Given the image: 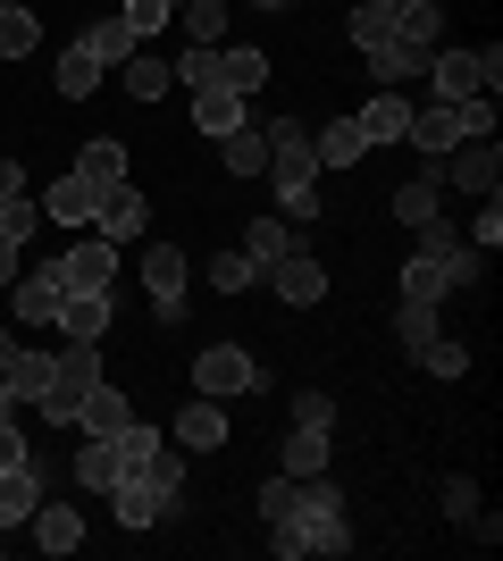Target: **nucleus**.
<instances>
[{
  "label": "nucleus",
  "mask_w": 503,
  "mask_h": 561,
  "mask_svg": "<svg viewBox=\"0 0 503 561\" xmlns=\"http://www.w3.org/2000/svg\"><path fill=\"white\" fill-rule=\"evenodd\" d=\"M268 553L277 561H294V553H353V519H344V494H335L328 469L294 486L286 519H268Z\"/></svg>",
  "instance_id": "obj_1"
},
{
  "label": "nucleus",
  "mask_w": 503,
  "mask_h": 561,
  "mask_svg": "<svg viewBox=\"0 0 503 561\" xmlns=\"http://www.w3.org/2000/svg\"><path fill=\"white\" fill-rule=\"evenodd\" d=\"M268 176L277 193H319V151H311V126L302 117H268Z\"/></svg>",
  "instance_id": "obj_2"
},
{
  "label": "nucleus",
  "mask_w": 503,
  "mask_h": 561,
  "mask_svg": "<svg viewBox=\"0 0 503 561\" xmlns=\"http://www.w3.org/2000/svg\"><path fill=\"white\" fill-rule=\"evenodd\" d=\"M428 76H436V101H479L503 84V50H428Z\"/></svg>",
  "instance_id": "obj_3"
},
{
  "label": "nucleus",
  "mask_w": 503,
  "mask_h": 561,
  "mask_svg": "<svg viewBox=\"0 0 503 561\" xmlns=\"http://www.w3.org/2000/svg\"><path fill=\"white\" fill-rule=\"evenodd\" d=\"M176 503H185V494L160 486L151 469H126L118 486H110V512H118V528H151V519H176Z\"/></svg>",
  "instance_id": "obj_4"
},
{
  "label": "nucleus",
  "mask_w": 503,
  "mask_h": 561,
  "mask_svg": "<svg viewBox=\"0 0 503 561\" xmlns=\"http://www.w3.org/2000/svg\"><path fill=\"white\" fill-rule=\"evenodd\" d=\"M185 277H193V260L176 252V243H151L144 252V294H151V310H160L168 328L185 319Z\"/></svg>",
  "instance_id": "obj_5"
},
{
  "label": "nucleus",
  "mask_w": 503,
  "mask_h": 561,
  "mask_svg": "<svg viewBox=\"0 0 503 561\" xmlns=\"http://www.w3.org/2000/svg\"><path fill=\"white\" fill-rule=\"evenodd\" d=\"M436 168H445V185H454V193H495V185H503V151H495V135L454 142Z\"/></svg>",
  "instance_id": "obj_6"
},
{
  "label": "nucleus",
  "mask_w": 503,
  "mask_h": 561,
  "mask_svg": "<svg viewBox=\"0 0 503 561\" xmlns=\"http://www.w3.org/2000/svg\"><path fill=\"white\" fill-rule=\"evenodd\" d=\"M193 386H202V394H252V386H261V360H252V352H236V344H210L202 352V360H193Z\"/></svg>",
  "instance_id": "obj_7"
},
{
  "label": "nucleus",
  "mask_w": 503,
  "mask_h": 561,
  "mask_svg": "<svg viewBox=\"0 0 503 561\" xmlns=\"http://www.w3.org/2000/svg\"><path fill=\"white\" fill-rule=\"evenodd\" d=\"M50 277L68 285V294H101V285H118V243H110V234L76 243L68 260H50Z\"/></svg>",
  "instance_id": "obj_8"
},
{
  "label": "nucleus",
  "mask_w": 503,
  "mask_h": 561,
  "mask_svg": "<svg viewBox=\"0 0 503 561\" xmlns=\"http://www.w3.org/2000/svg\"><path fill=\"white\" fill-rule=\"evenodd\" d=\"M268 285H277V302H294V310H311V302H328V268H319L311 252H286L277 268H261Z\"/></svg>",
  "instance_id": "obj_9"
},
{
  "label": "nucleus",
  "mask_w": 503,
  "mask_h": 561,
  "mask_svg": "<svg viewBox=\"0 0 503 561\" xmlns=\"http://www.w3.org/2000/svg\"><path fill=\"white\" fill-rule=\"evenodd\" d=\"M101 193H110V185H93V176H76V168H68V176L43 193V218H59V227H93V218H101Z\"/></svg>",
  "instance_id": "obj_10"
},
{
  "label": "nucleus",
  "mask_w": 503,
  "mask_h": 561,
  "mask_svg": "<svg viewBox=\"0 0 503 561\" xmlns=\"http://www.w3.org/2000/svg\"><path fill=\"white\" fill-rule=\"evenodd\" d=\"M210 84H227V93H261L268 84V50H252V43H218V59H210Z\"/></svg>",
  "instance_id": "obj_11"
},
{
  "label": "nucleus",
  "mask_w": 503,
  "mask_h": 561,
  "mask_svg": "<svg viewBox=\"0 0 503 561\" xmlns=\"http://www.w3.org/2000/svg\"><path fill=\"white\" fill-rule=\"evenodd\" d=\"M93 227L110 234V243H135V234L151 227V202H144V193H135V185H126V176H118V185L101 193V218H93Z\"/></svg>",
  "instance_id": "obj_12"
},
{
  "label": "nucleus",
  "mask_w": 503,
  "mask_h": 561,
  "mask_svg": "<svg viewBox=\"0 0 503 561\" xmlns=\"http://www.w3.org/2000/svg\"><path fill=\"white\" fill-rule=\"evenodd\" d=\"M395 218H403V227H428V218H445V168H420V176H411V185H395Z\"/></svg>",
  "instance_id": "obj_13"
},
{
  "label": "nucleus",
  "mask_w": 503,
  "mask_h": 561,
  "mask_svg": "<svg viewBox=\"0 0 503 561\" xmlns=\"http://www.w3.org/2000/svg\"><path fill=\"white\" fill-rule=\"evenodd\" d=\"M126 420H135V402H126L110 377H101V386H84V402H76V427H84V436H118Z\"/></svg>",
  "instance_id": "obj_14"
},
{
  "label": "nucleus",
  "mask_w": 503,
  "mask_h": 561,
  "mask_svg": "<svg viewBox=\"0 0 503 561\" xmlns=\"http://www.w3.org/2000/svg\"><path fill=\"white\" fill-rule=\"evenodd\" d=\"M59 302H68V285L50 277V268H25L18 277V319L25 328H59Z\"/></svg>",
  "instance_id": "obj_15"
},
{
  "label": "nucleus",
  "mask_w": 503,
  "mask_h": 561,
  "mask_svg": "<svg viewBox=\"0 0 503 561\" xmlns=\"http://www.w3.org/2000/svg\"><path fill=\"white\" fill-rule=\"evenodd\" d=\"M0 386H9V402H43V394H50V352L9 344V360H0Z\"/></svg>",
  "instance_id": "obj_16"
},
{
  "label": "nucleus",
  "mask_w": 503,
  "mask_h": 561,
  "mask_svg": "<svg viewBox=\"0 0 503 561\" xmlns=\"http://www.w3.org/2000/svg\"><path fill=\"white\" fill-rule=\"evenodd\" d=\"M176 445H185V453H218V445H227V411H218V394H202V402L176 411Z\"/></svg>",
  "instance_id": "obj_17"
},
{
  "label": "nucleus",
  "mask_w": 503,
  "mask_h": 561,
  "mask_svg": "<svg viewBox=\"0 0 503 561\" xmlns=\"http://www.w3.org/2000/svg\"><path fill=\"white\" fill-rule=\"evenodd\" d=\"M68 469H76V486H84V494H110V486L126 478V461H118V445H110V436H84Z\"/></svg>",
  "instance_id": "obj_18"
},
{
  "label": "nucleus",
  "mask_w": 503,
  "mask_h": 561,
  "mask_svg": "<svg viewBox=\"0 0 503 561\" xmlns=\"http://www.w3.org/2000/svg\"><path fill=\"white\" fill-rule=\"evenodd\" d=\"M420 68H428V50H420V43H403V34L369 50V76H378V93H403V84H411Z\"/></svg>",
  "instance_id": "obj_19"
},
{
  "label": "nucleus",
  "mask_w": 503,
  "mask_h": 561,
  "mask_svg": "<svg viewBox=\"0 0 503 561\" xmlns=\"http://www.w3.org/2000/svg\"><path fill=\"white\" fill-rule=\"evenodd\" d=\"M50 386H68V394H84V386H101V344H84V335H68V344L50 352Z\"/></svg>",
  "instance_id": "obj_20"
},
{
  "label": "nucleus",
  "mask_w": 503,
  "mask_h": 561,
  "mask_svg": "<svg viewBox=\"0 0 503 561\" xmlns=\"http://www.w3.org/2000/svg\"><path fill=\"white\" fill-rule=\"evenodd\" d=\"M76 50H84L93 68H126V59H135V50H144V43L126 34V18H93V25H84V43H76Z\"/></svg>",
  "instance_id": "obj_21"
},
{
  "label": "nucleus",
  "mask_w": 503,
  "mask_h": 561,
  "mask_svg": "<svg viewBox=\"0 0 503 561\" xmlns=\"http://www.w3.org/2000/svg\"><path fill=\"white\" fill-rule=\"evenodd\" d=\"M110 285H101V294H68V302H59V335H84V344H101V335H110Z\"/></svg>",
  "instance_id": "obj_22"
},
{
  "label": "nucleus",
  "mask_w": 503,
  "mask_h": 561,
  "mask_svg": "<svg viewBox=\"0 0 503 561\" xmlns=\"http://www.w3.org/2000/svg\"><path fill=\"white\" fill-rule=\"evenodd\" d=\"M277 469L286 478H319L328 469V427H286L277 436Z\"/></svg>",
  "instance_id": "obj_23"
},
{
  "label": "nucleus",
  "mask_w": 503,
  "mask_h": 561,
  "mask_svg": "<svg viewBox=\"0 0 503 561\" xmlns=\"http://www.w3.org/2000/svg\"><path fill=\"white\" fill-rule=\"evenodd\" d=\"M34 503H43V469H0V528H25L34 519Z\"/></svg>",
  "instance_id": "obj_24"
},
{
  "label": "nucleus",
  "mask_w": 503,
  "mask_h": 561,
  "mask_svg": "<svg viewBox=\"0 0 503 561\" xmlns=\"http://www.w3.org/2000/svg\"><path fill=\"white\" fill-rule=\"evenodd\" d=\"M353 126H361V142H403L411 135V101L403 93H369V110H361Z\"/></svg>",
  "instance_id": "obj_25"
},
{
  "label": "nucleus",
  "mask_w": 503,
  "mask_h": 561,
  "mask_svg": "<svg viewBox=\"0 0 503 561\" xmlns=\"http://www.w3.org/2000/svg\"><path fill=\"white\" fill-rule=\"evenodd\" d=\"M25 528H34V545H43V553H76V545H84V519H76L68 503H34V519H25Z\"/></svg>",
  "instance_id": "obj_26"
},
{
  "label": "nucleus",
  "mask_w": 503,
  "mask_h": 561,
  "mask_svg": "<svg viewBox=\"0 0 503 561\" xmlns=\"http://www.w3.org/2000/svg\"><path fill=\"white\" fill-rule=\"evenodd\" d=\"M286 252H302L286 218H252V227H243V260H252V268H277Z\"/></svg>",
  "instance_id": "obj_27"
},
{
  "label": "nucleus",
  "mask_w": 503,
  "mask_h": 561,
  "mask_svg": "<svg viewBox=\"0 0 503 561\" xmlns=\"http://www.w3.org/2000/svg\"><path fill=\"white\" fill-rule=\"evenodd\" d=\"M218 160H227V176H261V168H268V135L243 117L236 135H218Z\"/></svg>",
  "instance_id": "obj_28"
},
{
  "label": "nucleus",
  "mask_w": 503,
  "mask_h": 561,
  "mask_svg": "<svg viewBox=\"0 0 503 561\" xmlns=\"http://www.w3.org/2000/svg\"><path fill=\"white\" fill-rule=\"evenodd\" d=\"M193 126H202V135H236V126H243V93L202 84V93H193Z\"/></svg>",
  "instance_id": "obj_29"
},
{
  "label": "nucleus",
  "mask_w": 503,
  "mask_h": 561,
  "mask_svg": "<svg viewBox=\"0 0 503 561\" xmlns=\"http://www.w3.org/2000/svg\"><path fill=\"white\" fill-rule=\"evenodd\" d=\"M445 294H454L445 260H436V252H411L403 260V302H445Z\"/></svg>",
  "instance_id": "obj_30"
},
{
  "label": "nucleus",
  "mask_w": 503,
  "mask_h": 561,
  "mask_svg": "<svg viewBox=\"0 0 503 561\" xmlns=\"http://www.w3.org/2000/svg\"><path fill=\"white\" fill-rule=\"evenodd\" d=\"M395 34H403V43H420V50H436L445 9H436V0H395Z\"/></svg>",
  "instance_id": "obj_31"
},
{
  "label": "nucleus",
  "mask_w": 503,
  "mask_h": 561,
  "mask_svg": "<svg viewBox=\"0 0 503 561\" xmlns=\"http://www.w3.org/2000/svg\"><path fill=\"white\" fill-rule=\"evenodd\" d=\"M311 151H319V168H353L361 151H369V142H361V126H353V117H335V126H319V135H311Z\"/></svg>",
  "instance_id": "obj_32"
},
{
  "label": "nucleus",
  "mask_w": 503,
  "mask_h": 561,
  "mask_svg": "<svg viewBox=\"0 0 503 561\" xmlns=\"http://www.w3.org/2000/svg\"><path fill=\"white\" fill-rule=\"evenodd\" d=\"M76 176H93V185H118V176H126V142H110V135H101V142H84Z\"/></svg>",
  "instance_id": "obj_33"
},
{
  "label": "nucleus",
  "mask_w": 503,
  "mask_h": 561,
  "mask_svg": "<svg viewBox=\"0 0 503 561\" xmlns=\"http://www.w3.org/2000/svg\"><path fill=\"white\" fill-rule=\"evenodd\" d=\"M344 34H353V50L369 59L378 43H395V9H361V0H353V25H344Z\"/></svg>",
  "instance_id": "obj_34"
},
{
  "label": "nucleus",
  "mask_w": 503,
  "mask_h": 561,
  "mask_svg": "<svg viewBox=\"0 0 503 561\" xmlns=\"http://www.w3.org/2000/svg\"><path fill=\"white\" fill-rule=\"evenodd\" d=\"M168 84H176V76H168V59H151V50H135V59H126V93H135V101H160Z\"/></svg>",
  "instance_id": "obj_35"
},
{
  "label": "nucleus",
  "mask_w": 503,
  "mask_h": 561,
  "mask_svg": "<svg viewBox=\"0 0 503 561\" xmlns=\"http://www.w3.org/2000/svg\"><path fill=\"white\" fill-rule=\"evenodd\" d=\"M34 43H43V25H34L18 0H9V9H0V59H25Z\"/></svg>",
  "instance_id": "obj_36"
},
{
  "label": "nucleus",
  "mask_w": 503,
  "mask_h": 561,
  "mask_svg": "<svg viewBox=\"0 0 503 561\" xmlns=\"http://www.w3.org/2000/svg\"><path fill=\"white\" fill-rule=\"evenodd\" d=\"M185 34L202 50H218V34H227V0H185Z\"/></svg>",
  "instance_id": "obj_37"
},
{
  "label": "nucleus",
  "mask_w": 503,
  "mask_h": 561,
  "mask_svg": "<svg viewBox=\"0 0 503 561\" xmlns=\"http://www.w3.org/2000/svg\"><path fill=\"white\" fill-rule=\"evenodd\" d=\"M411 360H428V377H461V369H470V352H461V344H454V335H445V328H436L428 344L411 352Z\"/></svg>",
  "instance_id": "obj_38"
},
{
  "label": "nucleus",
  "mask_w": 503,
  "mask_h": 561,
  "mask_svg": "<svg viewBox=\"0 0 503 561\" xmlns=\"http://www.w3.org/2000/svg\"><path fill=\"white\" fill-rule=\"evenodd\" d=\"M395 335H403V344L420 352V344L436 335V302H395Z\"/></svg>",
  "instance_id": "obj_39"
},
{
  "label": "nucleus",
  "mask_w": 503,
  "mask_h": 561,
  "mask_svg": "<svg viewBox=\"0 0 503 561\" xmlns=\"http://www.w3.org/2000/svg\"><path fill=\"white\" fill-rule=\"evenodd\" d=\"M436 512L454 519V528H470V512H479V486H470V478H445V486H436Z\"/></svg>",
  "instance_id": "obj_40"
},
{
  "label": "nucleus",
  "mask_w": 503,
  "mask_h": 561,
  "mask_svg": "<svg viewBox=\"0 0 503 561\" xmlns=\"http://www.w3.org/2000/svg\"><path fill=\"white\" fill-rule=\"evenodd\" d=\"M118 18H126V34H135V43H151V34H160V25L176 18V9H168V0H126Z\"/></svg>",
  "instance_id": "obj_41"
},
{
  "label": "nucleus",
  "mask_w": 503,
  "mask_h": 561,
  "mask_svg": "<svg viewBox=\"0 0 503 561\" xmlns=\"http://www.w3.org/2000/svg\"><path fill=\"white\" fill-rule=\"evenodd\" d=\"M93 84H101V68L84 59V50H68V59H59V93H68V101H93Z\"/></svg>",
  "instance_id": "obj_42"
},
{
  "label": "nucleus",
  "mask_w": 503,
  "mask_h": 561,
  "mask_svg": "<svg viewBox=\"0 0 503 561\" xmlns=\"http://www.w3.org/2000/svg\"><path fill=\"white\" fill-rule=\"evenodd\" d=\"M252 277H261V268H252L243 252H218V260H210V285H218V294H243Z\"/></svg>",
  "instance_id": "obj_43"
},
{
  "label": "nucleus",
  "mask_w": 503,
  "mask_h": 561,
  "mask_svg": "<svg viewBox=\"0 0 503 561\" xmlns=\"http://www.w3.org/2000/svg\"><path fill=\"white\" fill-rule=\"evenodd\" d=\"M34 218H43V202H25V193H9V202H0V234H34Z\"/></svg>",
  "instance_id": "obj_44"
},
{
  "label": "nucleus",
  "mask_w": 503,
  "mask_h": 561,
  "mask_svg": "<svg viewBox=\"0 0 503 561\" xmlns=\"http://www.w3.org/2000/svg\"><path fill=\"white\" fill-rule=\"evenodd\" d=\"M294 486H302V478H286V469H277V478L261 486V519H286V512H294Z\"/></svg>",
  "instance_id": "obj_45"
},
{
  "label": "nucleus",
  "mask_w": 503,
  "mask_h": 561,
  "mask_svg": "<svg viewBox=\"0 0 503 561\" xmlns=\"http://www.w3.org/2000/svg\"><path fill=\"white\" fill-rule=\"evenodd\" d=\"M294 427H335V394H294Z\"/></svg>",
  "instance_id": "obj_46"
},
{
  "label": "nucleus",
  "mask_w": 503,
  "mask_h": 561,
  "mask_svg": "<svg viewBox=\"0 0 503 561\" xmlns=\"http://www.w3.org/2000/svg\"><path fill=\"white\" fill-rule=\"evenodd\" d=\"M495 243H503V210L487 202V210L470 218V252H495Z\"/></svg>",
  "instance_id": "obj_47"
},
{
  "label": "nucleus",
  "mask_w": 503,
  "mask_h": 561,
  "mask_svg": "<svg viewBox=\"0 0 503 561\" xmlns=\"http://www.w3.org/2000/svg\"><path fill=\"white\" fill-rule=\"evenodd\" d=\"M34 453H25V436H18V420H0V469H25Z\"/></svg>",
  "instance_id": "obj_48"
},
{
  "label": "nucleus",
  "mask_w": 503,
  "mask_h": 561,
  "mask_svg": "<svg viewBox=\"0 0 503 561\" xmlns=\"http://www.w3.org/2000/svg\"><path fill=\"white\" fill-rule=\"evenodd\" d=\"M18 252H25L18 234H0V285H18Z\"/></svg>",
  "instance_id": "obj_49"
},
{
  "label": "nucleus",
  "mask_w": 503,
  "mask_h": 561,
  "mask_svg": "<svg viewBox=\"0 0 503 561\" xmlns=\"http://www.w3.org/2000/svg\"><path fill=\"white\" fill-rule=\"evenodd\" d=\"M0 420H18V402H9V386H0Z\"/></svg>",
  "instance_id": "obj_50"
},
{
  "label": "nucleus",
  "mask_w": 503,
  "mask_h": 561,
  "mask_svg": "<svg viewBox=\"0 0 503 561\" xmlns=\"http://www.w3.org/2000/svg\"><path fill=\"white\" fill-rule=\"evenodd\" d=\"M361 9H395V0H361Z\"/></svg>",
  "instance_id": "obj_51"
},
{
  "label": "nucleus",
  "mask_w": 503,
  "mask_h": 561,
  "mask_svg": "<svg viewBox=\"0 0 503 561\" xmlns=\"http://www.w3.org/2000/svg\"><path fill=\"white\" fill-rule=\"evenodd\" d=\"M261 9H286V0H261Z\"/></svg>",
  "instance_id": "obj_52"
},
{
  "label": "nucleus",
  "mask_w": 503,
  "mask_h": 561,
  "mask_svg": "<svg viewBox=\"0 0 503 561\" xmlns=\"http://www.w3.org/2000/svg\"><path fill=\"white\" fill-rule=\"evenodd\" d=\"M168 9H185V0H168Z\"/></svg>",
  "instance_id": "obj_53"
},
{
  "label": "nucleus",
  "mask_w": 503,
  "mask_h": 561,
  "mask_svg": "<svg viewBox=\"0 0 503 561\" xmlns=\"http://www.w3.org/2000/svg\"><path fill=\"white\" fill-rule=\"evenodd\" d=\"M0 9H9V0H0Z\"/></svg>",
  "instance_id": "obj_54"
}]
</instances>
